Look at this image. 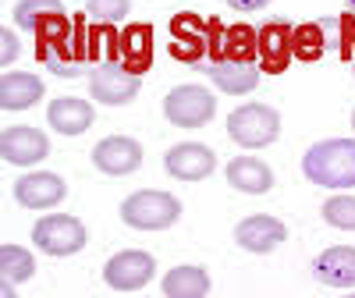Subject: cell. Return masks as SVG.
Returning a JSON list of instances; mask_svg holds the SVG:
<instances>
[{
    "label": "cell",
    "instance_id": "7402d4cb",
    "mask_svg": "<svg viewBox=\"0 0 355 298\" xmlns=\"http://www.w3.org/2000/svg\"><path fill=\"white\" fill-rule=\"evenodd\" d=\"M259 57V33L249 25H224L217 61H256Z\"/></svg>",
    "mask_w": 355,
    "mask_h": 298
},
{
    "label": "cell",
    "instance_id": "cb8c5ba5",
    "mask_svg": "<svg viewBox=\"0 0 355 298\" xmlns=\"http://www.w3.org/2000/svg\"><path fill=\"white\" fill-rule=\"evenodd\" d=\"M0 274H4L8 284H25L28 277L36 274V259H33V252L8 242L4 249H0Z\"/></svg>",
    "mask_w": 355,
    "mask_h": 298
},
{
    "label": "cell",
    "instance_id": "e0dca14e",
    "mask_svg": "<svg viewBox=\"0 0 355 298\" xmlns=\"http://www.w3.org/2000/svg\"><path fill=\"white\" fill-rule=\"evenodd\" d=\"M46 121H50L53 132H61V135H82V132L93 128L96 114H93V103H85V100L57 96V100H50V107H46Z\"/></svg>",
    "mask_w": 355,
    "mask_h": 298
},
{
    "label": "cell",
    "instance_id": "44dd1931",
    "mask_svg": "<svg viewBox=\"0 0 355 298\" xmlns=\"http://www.w3.org/2000/svg\"><path fill=\"white\" fill-rule=\"evenodd\" d=\"M160 291L167 298H206L214 291V284H210V274H206L202 266H174L164 277Z\"/></svg>",
    "mask_w": 355,
    "mask_h": 298
},
{
    "label": "cell",
    "instance_id": "3957f363",
    "mask_svg": "<svg viewBox=\"0 0 355 298\" xmlns=\"http://www.w3.org/2000/svg\"><path fill=\"white\" fill-rule=\"evenodd\" d=\"M227 135L242 149H263V146L277 142L281 114L266 103H242L227 114Z\"/></svg>",
    "mask_w": 355,
    "mask_h": 298
},
{
    "label": "cell",
    "instance_id": "ac0fdd59",
    "mask_svg": "<svg viewBox=\"0 0 355 298\" xmlns=\"http://www.w3.org/2000/svg\"><path fill=\"white\" fill-rule=\"evenodd\" d=\"M313 277L327 288H352L355 284V249L334 245L313 259Z\"/></svg>",
    "mask_w": 355,
    "mask_h": 298
},
{
    "label": "cell",
    "instance_id": "4fadbf2b",
    "mask_svg": "<svg viewBox=\"0 0 355 298\" xmlns=\"http://www.w3.org/2000/svg\"><path fill=\"white\" fill-rule=\"evenodd\" d=\"M15 21L18 28H28V33H36L40 46L57 36L61 28H68V18H64V8L61 0H21L15 8Z\"/></svg>",
    "mask_w": 355,
    "mask_h": 298
},
{
    "label": "cell",
    "instance_id": "9c48e42d",
    "mask_svg": "<svg viewBox=\"0 0 355 298\" xmlns=\"http://www.w3.org/2000/svg\"><path fill=\"white\" fill-rule=\"evenodd\" d=\"M164 167L171 177H178V182H202V177H210L217 170V157L210 146L202 142H178L167 149L164 157Z\"/></svg>",
    "mask_w": 355,
    "mask_h": 298
},
{
    "label": "cell",
    "instance_id": "7c38bea8",
    "mask_svg": "<svg viewBox=\"0 0 355 298\" xmlns=\"http://www.w3.org/2000/svg\"><path fill=\"white\" fill-rule=\"evenodd\" d=\"M93 164H96V170H103L110 177H125L142 167V146L128 135H110L93 146Z\"/></svg>",
    "mask_w": 355,
    "mask_h": 298
},
{
    "label": "cell",
    "instance_id": "4316f807",
    "mask_svg": "<svg viewBox=\"0 0 355 298\" xmlns=\"http://www.w3.org/2000/svg\"><path fill=\"white\" fill-rule=\"evenodd\" d=\"M132 11V0H89V15L103 25H117L125 21Z\"/></svg>",
    "mask_w": 355,
    "mask_h": 298
},
{
    "label": "cell",
    "instance_id": "d6986e66",
    "mask_svg": "<svg viewBox=\"0 0 355 298\" xmlns=\"http://www.w3.org/2000/svg\"><path fill=\"white\" fill-rule=\"evenodd\" d=\"M227 185L239 189V192H249V195H263L274 189V170L266 167L263 160L256 157H234L227 160Z\"/></svg>",
    "mask_w": 355,
    "mask_h": 298
},
{
    "label": "cell",
    "instance_id": "f1b7e54d",
    "mask_svg": "<svg viewBox=\"0 0 355 298\" xmlns=\"http://www.w3.org/2000/svg\"><path fill=\"white\" fill-rule=\"evenodd\" d=\"M227 4L234 8V11H259V8H266V4H270V0H227Z\"/></svg>",
    "mask_w": 355,
    "mask_h": 298
},
{
    "label": "cell",
    "instance_id": "5b68a950",
    "mask_svg": "<svg viewBox=\"0 0 355 298\" xmlns=\"http://www.w3.org/2000/svg\"><path fill=\"white\" fill-rule=\"evenodd\" d=\"M217 114V96L202 85H174L164 100V117L178 128H202Z\"/></svg>",
    "mask_w": 355,
    "mask_h": 298
},
{
    "label": "cell",
    "instance_id": "1f68e13d",
    "mask_svg": "<svg viewBox=\"0 0 355 298\" xmlns=\"http://www.w3.org/2000/svg\"><path fill=\"white\" fill-rule=\"evenodd\" d=\"M352 71H355V61H352Z\"/></svg>",
    "mask_w": 355,
    "mask_h": 298
},
{
    "label": "cell",
    "instance_id": "83f0119b",
    "mask_svg": "<svg viewBox=\"0 0 355 298\" xmlns=\"http://www.w3.org/2000/svg\"><path fill=\"white\" fill-rule=\"evenodd\" d=\"M0 46H4V57H0V61L11 64L15 57H18V36H15V28H4V33H0Z\"/></svg>",
    "mask_w": 355,
    "mask_h": 298
},
{
    "label": "cell",
    "instance_id": "603a6c76",
    "mask_svg": "<svg viewBox=\"0 0 355 298\" xmlns=\"http://www.w3.org/2000/svg\"><path fill=\"white\" fill-rule=\"evenodd\" d=\"M150 50H153V36H150V25H132L128 33L117 40V57H125V68H132L135 75H142L150 68Z\"/></svg>",
    "mask_w": 355,
    "mask_h": 298
},
{
    "label": "cell",
    "instance_id": "ffe728a7",
    "mask_svg": "<svg viewBox=\"0 0 355 298\" xmlns=\"http://www.w3.org/2000/svg\"><path fill=\"white\" fill-rule=\"evenodd\" d=\"M43 100V82L33 71H8L0 78V107L4 110H28Z\"/></svg>",
    "mask_w": 355,
    "mask_h": 298
},
{
    "label": "cell",
    "instance_id": "2e32d148",
    "mask_svg": "<svg viewBox=\"0 0 355 298\" xmlns=\"http://www.w3.org/2000/svg\"><path fill=\"white\" fill-rule=\"evenodd\" d=\"M259 57L263 71H284L295 57V28L288 21H266L259 28Z\"/></svg>",
    "mask_w": 355,
    "mask_h": 298
},
{
    "label": "cell",
    "instance_id": "7a4b0ae2",
    "mask_svg": "<svg viewBox=\"0 0 355 298\" xmlns=\"http://www.w3.org/2000/svg\"><path fill=\"white\" fill-rule=\"evenodd\" d=\"M220 33H224V25H217V21L178 15L171 21V53L182 64H199V61H206V57H217Z\"/></svg>",
    "mask_w": 355,
    "mask_h": 298
},
{
    "label": "cell",
    "instance_id": "f546056e",
    "mask_svg": "<svg viewBox=\"0 0 355 298\" xmlns=\"http://www.w3.org/2000/svg\"><path fill=\"white\" fill-rule=\"evenodd\" d=\"M345 4H348V15H355V0H345Z\"/></svg>",
    "mask_w": 355,
    "mask_h": 298
},
{
    "label": "cell",
    "instance_id": "ba28073f",
    "mask_svg": "<svg viewBox=\"0 0 355 298\" xmlns=\"http://www.w3.org/2000/svg\"><path fill=\"white\" fill-rule=\"evenodd\" d=\"M153 274H157V259L150 252H142V249H125V252L110 256L107 266H103V281L114 291H125V295L142 291L153 281Z\"/></svg>",
    "mask_w": 355,
    "mask_h": 298
},
{
    "label": "cell",
    "instance_id": "4dcf8cb0",
    "mask_svg": "<svg viewBox=\"0 0 355 298\" xmlns=\"http://www.w3.org/2000/svg\"><path fill=\"white\" fill-rule=\"evenodd\" d=\"M352 128H355V110H352Z\"/></svg>",
    "mask_w": 355,
    "mask_h": 298
},
{
    "label": "cell",
    "instance_id": "484cf974",
    "mask_svg": "<svg viewBox=\"0 0 355 298\" xmlns=\"http://www.w3.org/2000/svg\"><path fill=\"white\" fill-rule=\"evenodd\" d=\"M320 53H323V28L320 25L295 28V57L299 61H320Z\"/></svg>",
    "mask_w": 355,
    "mask_h": 298
},
{
    "label": "cell",
    "instance_id": "52a82bcc",
    "mask_svg": "<svg viewBox=\"0 0 355 298\" xmlns=\"http://www.w3.org/2000/svg\"><path fill=\"white\" fill-rule=\"evenodd\" d=\"M85 238H89L85 224L78 217H68V213H50L33 227V242L46 256H71L85 245Z\"/></svg>",
    "mask_w": 355,
    "mask_h": 298
},
{
    "label": "cell",
    "instance_id": "6da1fadb",
    "mask_svg": "<svg viewBox=\"0 0 355 298\" xmlns=\"http://www.w3.org/2000/svg\"><path fill=\"white\" fill-rule=\"evenodd\" d=\"M302 170L320 189H352L355 185V139L316 142L302 157Z\"/></svg>",
    "mask_w": 355,
    "mask_h": 298
},
{
    "label": "cell",
    "instance_id": "d4e9b609",
    "mask_svg": "<svg viewBox=\"0 0 355 298\" xmlns=\"http://www.w3.org/2000/svg\"><path fill=\"white\" fill-rule=\"evenodd\" d=\"M323 220L341 231H355V195H331L323 199Z\"/></svg>",
    "mask_w": 355,
    "mask_h": 298
},
{
    "label": "cell",
    "instance_id": "8992f818",
    "mask_svg": "<svg viewBox=\"0 0 355 298\" xmlns=\"http://www.w3.org/2000/svg\"><path fill=\"white\" fill-rule=\"evenodd\" d=\"M139 75L132 68H125L121 61H103L89 71V93H93L96 103H107V107H121V103H132L139 96Z\"/></svg>",
    "mask_w": 355,
    "mask_h": 298
},
{
    "label": "cell",
    "instance_id": "5bb4252c",
    "mask_svg": "<svg viewBox=\"0 0 355 298\" xmlns=\"http://www.w3.org/2000/svg\"><path fill=\"white\" fill-rule=\"evenodd\" d=\"M68 185L64 177H57L50 170H33V174H21L18 185H15V199L25 206V210H50V206L64 202Z\"/></svg>",
    "mask_w": 355,
    "mask_h": 298
},
{
    "label": "cell",
    "instance_id": "277c9868",
    "mask_svg": "<svg viewBox=\"0 0 355 298\" xmlns=\"http://www.w3.org/2000/svg\"><path fill=\"white\" fill-rule=\"evenodd\" d=\"M178 217H182V202L171 192L142 189L121 202V220L128 227H139V231H164V227L178 224Z\"/></svg>",
    "mask_w": 355,
    "mask_h": 298
},
{
    "label": "cell",
    "instance_id": "9a60e30c",
    "mask_svg": "<svg viewBox=\"0 0 355 298\" xmlns=\"http://www.w3.org/2000/svg\"><path fill=\"white\" fill-rule=\"evenodd\" d=\"M284 238H288L284 220H277L270 213H252V217L239 220V227H234V242H239L245 252H256V256L274 252Z\"/></svg>",
    "mask_w": 355,
    "mask_h": 298
},
{
    "label": "cell",
    "instance_id": "30bf717a",
    "mask_svg": "<svg viewBox=\"0 0 355 298\" xmlns=\"http://www.w3.org/2000/svg\"><path fill=\"white\" fill-rule=\"evenodd\" d=\"M0 153L15 167H33L50 157V139L33 125H11L0 135Z\"/></svg>",
    "mask_w": 355,
    "mask_h": 298
},
{
    "label": "cell",
    "instance_id": "8fae6325",
    "mask_svg": "<svg viewBox=\"0 0 355 298\" xmlns=\"http://www.w3.org/2000/svg\"><path fill=\"white\" fill-rule=\"evenodd\" d=\"M192 68L210 75L220 93H231V96H245L249 89L259 85V75H263L259 61H199Z\"/></svg>",
    "mask_w": 355,
    "mask_h": 298
}]
</instances>
